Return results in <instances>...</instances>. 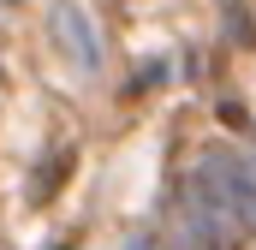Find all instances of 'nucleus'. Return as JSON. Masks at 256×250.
Masks as SVG:
<instances>
[{
	"label": "nucleus",
	"instance_id": "obj_1",
	"mask_svg": "<svg viewBox=\"0 0 256 250\" xmlns=\"http://www.w3.org/2000/svg\"><path fill=\"white\" fill-rule=\"evenodd\" d=\"M48 30H54V42H60L66 54H72V66H78V72H96V66H102V42H96L90 18H84L72 0H60V6L48 12Z\"/></svg>",
	"mask_w": 256,
	"mask_h": 250
},
{
	"label": "nucleus",
	"instance_id": "obj_2",
	"mask_svg": "<svg viewBox=\"0 0 256 250\" xmlns=\"http://www.w3.org/2000/svg\"><path fill=\"white\" fill-rule=\"evenodd\" d=\"M66 167H72V155H54V161H48V167H42V173H36V202H42V196H48V185H54V179H66Z\"/></svg>",
	"mask_w": 256,
	"mask_h": 250
}]
</instances>
